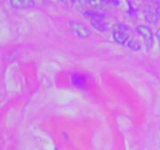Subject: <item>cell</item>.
<instances>
[{"mask_svg":"<svg viewBox=\"0 0 160 150\" xmlns=\"http://www.w3.org/2000/svg\"><path fill=\"white\" fill-rule=\"evenodd\" d=\"M152 1L154 3H156V4L159 5L160 6V0H152Z\"/></svg>","mask_w":160,"mask_h":150,"instance_id":"cell-13","label":"cell"},{"mask_svg":"<svg viewBox=\"0 0 160 150\" xmlns=\"http://www.w3.org/2000/svg\"><path fill=\"white\" fill-rule=\"evenodd\" d=\"M70 27L71 28L72 31L80 38H87L90 37L92 32L90 30L84 26L83 23H79V22L76 21H70Z\"/></svg>","mask_w":160,"mask_h":150,"instance_id":"cell-2","label":"cell"},{"mask_svg":"<svg viewBox=\"0 0 160 150\" xmlns=\"http://www.w3.org/2000/svg\"><path fill=\"white\" fill-rule=\"evenodd\" d=\"M89 6L93 8H98L102 9H109V7L106 5L104 0H90L88 3Z\"/></svg>","mask_w":160,"mask_h":150,"instance_id":"cell-7","label":"cell"},{"mask_svg":"<svg viewBox=\"0 0 160 150\" xmlns=\"http://www.w3.org/2000/svg\"><path fill=\"white\" fill-rule=\"evenodd\" d=\"M112 37L114 41L118 44L128 47L134 51H138L141 48V45L135 39L132 38L128 31H119V30H114L112 33Z\"/></svg>","mask_w":160,"mask_h":150,"instance_id":"cell-1","label":"cell"},{"mask_svg":"<svg viewBox=\"0 0 160 150\" xmlns=\"http://www.w3.org/2000/svg\"><path fill=\"white\" fill-rule=\"evenodd\" d=\"M9 2L15 9H28L34 7L35 5L34 0H9Z\"/></svg>","mask_w":160,"mask_h":150,"instance_id":"cell-5","label":"cell"},{"mask_svg":"<svg viewBox=\"0 0 160 150\" xmlns=\"http://www.w3.org/2000/svg\"><path fill=\"white\" fill-rule=\"evenodd\" d=\"M89 1H90V0H78V2H79L81 6H87V5H88Z\"/></svg>","mask_w":160,"mask_h":150,"instance_id":"cell-11","label":"cell"},{"mask_svg":"<svg viewBox=\"0 0 160 150\" xmlns=\"http://www.w3.org/2000/svg\"><path fill=\"white\" fill-rule=\"evenodd\" d=\"M137 30L138 32L145 39L148 48H151L153 43V34L152 30L145 25H139L137 28Z\"/></svg>","mask_w":160,"mask_h":150,"instance_id":"cell-3","label":"cell"},{"mask_svg":"<svg viewBox=\"0 0 160 150\" xmlns=\"http://www.w3.org/2000/svg\"><path fill=\"white\" fill-rule=\"evenodd\" d=\"M158 15H159V14L156 13V12H149L148 13H147L145 18H146L147 21L149 22V23H156V22L158 21V20H159V17H158Z\"/></svg>","mask_w":160,"mask_h":150,"instance_id":"cell-9","label":"cell"},{"mask_svg":"<svg viewBox=\"0 0 160 150\" xmlns=\"http://www.w3.org/2000/svg\"><path fill=\"white\" fill-rule=\"evenodd\" d=\"M91 23L95 29L101 32H105L108 30V25L104 20H92Z\"/></svg>","mask_w":160,"mask_h":150,"instance_id":"cell-6","label":"cell"},{"mask_svg":"<svg viewBox=\"0 0 160 150\" xmlns=\"http://www.w3.org/2000/svg\"><path fill=\"white\" fill-rule=\"evenodd\" d=\"M156 37H157L158 41H159V43H160V28L157 30V31H156Z\"/></svg>","mask_w":160,"mask_h":150,"instance_id":"cell-12","label":"cell"},{"mask_svg":"<svg viewBox=\"0 0 160 150\" xmlns=\"http://www.w3.org/2000/svg\"><path fill=\"white\" fill-rule=\"evenodd\" d=\"M71 82L73 86L79 89H82L87 85L88 79L86 76L81 73H73L71 75Z\"/></svg>","mask_w":160,"mask_h":150,"instance_id":"cell-4","label":"cell"},{"mask_svg":"<svg viewBox=\"0 0 160 150\" xmlns=\"http://www.w3.org/2000/svg\"><path fill=\"white\" fill-rule=\"evenodd\" d=\"M104 2L109 6V9H112V7H113V6H118L119 3H120L119 0H104Z\"/></svg>","mask_w":160,"mask_h":150,"instance_id":"cell-10","label":"cell"},{"mask_svg":"<svg viewBox=\"0 0 160 150\" xmlns=\"http://www.w3.org/2000/svg\"><path fill=\"white\" fill-rule=\"evenodd\" d=\"M84 16L86 17H88L91 20H104L105 16L104 14L101 13V12H95V11H86L84 12Z\"/></svg>","mask_w":160,"mask_h":150,"instance_id":"cell-8","label":"cell"}]
</instances>
